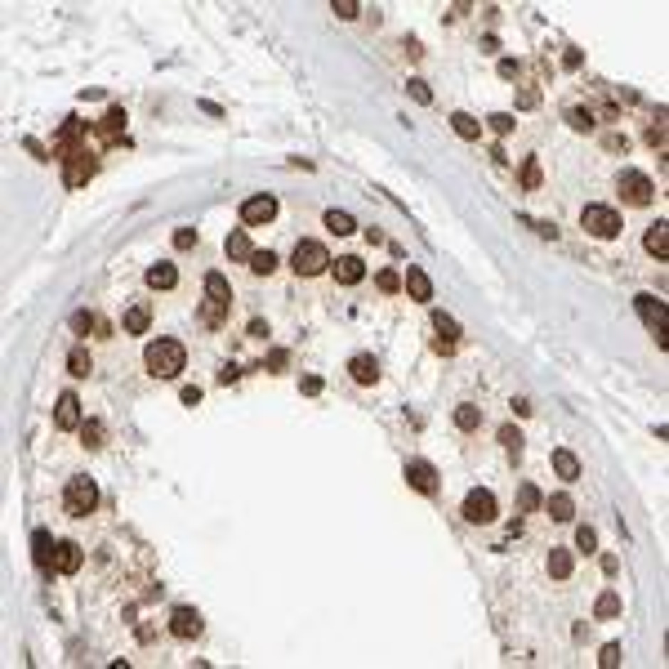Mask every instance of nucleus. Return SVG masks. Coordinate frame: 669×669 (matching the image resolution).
<instances>
[{
  "mask_svg": "<svg viewBox=\"0 0 669 669\" xmlns=\"http://www.w3.org/2000/svg\"><path fill=\"white\" fill-rule=\"evenodd\" d=\"M535 103H540V90H531V85H527L522 94H517V107H535Z\"/></svg>",
  "mask_w": 669,
  "mask_h": 669,
  "instance_id": "nucleus-47",
  "label": "nucleus"
},
{
  "mask_svg": "<svg viewBox=\"0 0 669 669\" xmlns=\"http://www.w3.org/2000/svg\"><path fill=\"white\" fill-rule=\"evenodd\" d=\"M517 509H522V513H531V509H540V491H535L531 482H527L522 491H517Z\"/></svg>",
  "mask_w": 669,
  "mask_h": 669,
  "instance_id": "nucleus-41",
  "label": "nucleus"
},
{
  "mask_svg": "<svg viewBox=\"0 0 669 669\" xmlns=\"http://www.w3.org/2000/svg\"><path fill=\"white\" fill-rule=\"evenodd\" d=\"M277 219V196H250V201H241V223H250V228H259V223H273Z\"/></svg>",
  "mask_w": 669,
  "mask_h": 669,
  "instance_id": "nucleus-8",
  "label": "nucleus"
},
{
  "mask_svg": "<svg viewBox=\"0 0 669 669\" xmlns=\"http://www.w3.org/2000/svg\"><path fill=\"white\" fill-rule=\"evenodd\" d=\"M206 299L219 308H232V286H228L223 273H206Z\"/></svg>",
  "mask_w": 669,
  "mask_h": 669,
  "instance_id": "nucleus-18",
  "label": "nucleus"
},
{
  "mask_svg": "<svg viewBox=\"0 0 669 669\" xmlns=\"http://www.w3.org/2000/svg\"><path fill=\"white\" fill-rule=\"evenodd\" d=\"M201 322L219 326V322H228V308H219V304H210V299H206V304H201Z\"/></svg>",
  "mask_w": 669,
  "mask_h": 669,
  "instance_id": "nucleus-39",
  "label": "nucleus"
},
{
  "mask_svg": "<svg viewBox=\"0 0 669 669\" xmlns=\"http://www.w3.org/2000/svg\"><path fill=\"white\" fill-rule=\"evenodd\" d=\"M401 286H406V295H411V299H420V304H428V299H433V281H428V273H424V268H415V263L406 268Z\"/></svg>",
  "mask_w": 669,
  "mask_h": 669,
  "instance_id": "nucleus-14",
  "label": "nucleus"
},
{
  "mask_svg": "<svg viewBox=\"0 0 669 669\" xmlns=\"http://www.w3.org/2000/svg\"><path fill=\"white\" fill-rule=\"evenodd\" d=\"M85 157H90V152H76V161L67 165V188H80V183L94 174V161H85Z\"/></svg>",
  "mask_w": 669,
  "mask_h": 669,
  "instance_id": "nucleus-24",
  "label": "nucleus"
},
{
  "mask_svg": "<svg viewBox=\"0 0 669 669\" xmlns=\"http://www.w3.org/2000/svg\"><path fill=\"white\" fill-rule=\"evenodd\" d=\"M90 326H94V317H90V312H72V330H80V334H85Z\"/></svg>",
  "mask_w": 669,
  "mask_h": 669,
  "instance_id": "nucleus-49",
  "label": "nucleus"
},
{
  "mask_svg": "<svg viewBox=\"0 0 669 669\" xmlns=\"http://www.w3.org/2000/svg\"><path fill=\"white\" fill-rule=\"evenodd\" d=\"M143 362H147V371H152L157 379H174L183 371V362H188V348H183L179 339H152L143 348Z\"/></svg>",
  "mask_w": 669,
  "mask_h": 669,
  "instance_id": "nucleus-1",
  "label": "nucleus"
},
{
  "mask_svg": "<svg viewBox=\"0 0 669 669\" xmlns=\"http://www.w3.org/2000/svg\"><path fill=\"white\" fill-rule=\"evenodd\" d=\"M94 505H98V487H94V478H72V482H67V491H63V509L72 513V517L94 513Z\"/></svg>",
  "mask_w": 669,
  "mask_h": 669,
  "instance_id": "nucleus-4",
  "label": "nucleus"
},
{
  "mask_svg": "<svg viewBox=\"0 0 669 669\" xmlns=\"http://www.w3.org/2000/svg\"><path fill=\"white\" fill-rule=\"evenodd\" d=\"M580 223L589 237H602V241H611V237H621V210H611V206H584L580 210Z\"/></svg>",
  "mask_w": 669,
  "mask_h": 669,
  "instance_id": "nucleus-2",
  "label": "nucleus"
},
{
  "mask_svg": "<svg viewBox=\"0 0 669 669\" xmlns=\"http://www.w3.org/2000/svg\"><path fill=\"white\" fill-rule=\"evenodd\" d=\"M54 424H58L63 433H72V428L85 424V420H80V397H76V393H63V397H58V406H54Z\"/></svg>",
  "mask_w": 669,
  "mask_h": 669,
  "instance_id": "nucleus-11",
  "label": "nucleus"
},
{
  "mask_svg": "<svg viewBox=\"0 0 669 669\" xmlns=\"http://www.w3.org/2000/svg\"><path fill=\"white\" fill-rule=\"evenodd\" d=\"M54 540H49V531H36L31 535V558H36V567H54Z\"/></svg>",
  "mask_w": 669,
  "mask_h": 669,
  "instance_id": "nucleus-21",
  "label": "nucleus"
},
{
  "mask_svg": "<svg viewBox=\"0 0 669 669\" xmlns=\"http://www.w3.org/2000/svg\"><path fill=\"white\" fill-rule=\"evenodd\" d=\"M326 228L334 232V237H348V232H357L353 214H344V210H326Z\"/></svg>",
  "mask_w": 669,
  "mask_h": 669,
  "instance_id": "nucleus-28",
  "label": "nucleus"
},
{
  "mask_svg": "<svg viewBox=\"0 0 669 669\" xmlns=\"http://www.w3.org/2000/svg\"><path fill=\"white\" fill-rule=\"evenodd\" d=\"M228 259H237V263H250V259H255V246H250L246 228H237V232L228 237Z\"/></svg>",
  "mask_w": 669,
  "mask_h": 669,
  "instance_id": "nucleus-22",
  "label": "nucleus"
},
{
  "mask_svg": "<svg viewBox=\"0 0 669 669\" xmlns=\"http://www.w3.org/2000/svg\"><path fill=\"white\" fill-rule=\"evenodd\" d=\"M580 63H584V58H580V49H567V54H562V67H567V72H576Z\"/></svg>",
  "mask_w": 669,
  "mask_h": 669,
  "instance_id": "nucleus-51",
  "label": "nucleus"
},
{
  "mask_svg": "<svg viewBox=\"0 0 669 669\" xmlns=\"http://www.w3.org/2000/svg\"><path fill=\"white\" fill-rule=\"evenodd\" d=\"M143 281H147V290H174L179 273H174V263H152V268L143 273Z\"/></svg>",
  "mask_w": 669,
  "mask_h": 669,
  "instance_id": "nucleus-17",
  "label": "nucleus"
},
{
  "mask_svg": "<svg viewBox=\"0 0 669 669\" xmlns=\"http://www.w3.org/2000/svg\"><path fill=\"white\" fill-rule=\"evenodd\" d=\"M196 401H201V389H196V384H188V389H183V406H196Z\"/></svg>",
  "mask_w": 669,
  "mask_h": 669,
  "instance_id": "nucleus-52",
  "label": "nucleus"
},
{
  "mask_svg": "<svg viewBox=\"0 0 669 669\" xmlns=\"http://www.w3.org/2000/svg\"><path fill=\"white\" fill-rule=\"evenodd\" d=\"M299 389H304L308 397H317V393H322V379H317V375H304V379H299Z\"/></svg>",
  "mask_w": 669,
  "mask_h": 669,
  "instance_id": "nucleus-48",
  "label": "nucleus"
},
{
  "mask_svg": "<svg viewBox=\"0 0 669 669\" xmlns=\"http://www.w3.org/2000/svg\"><path fill=\"white\" fill-rule=\"evenodd\" d=\"M348 371H353L357 384H375V379H379V362H375V357H366V353H357L353 362H348Z\"/></svg>",
  "mask_w": 669,
  "mask_h": 669,
  "instance_id": "nucleus-20",
  "label": "nucleus"
},
{
  "mask_svg": "<svg viewBox=\"0 0 669 669\" xmlns=\"http://www.w3.org/2000/svg\"><path fill=\"white\" fill-rule=\"evenodd\" d=\"M375 286H379L384 295H397V290H401V273H393V268H384V273L375 277Z\"/></svg>",
  "mask_w": 669,
  "mask_h": 669,
  "instance_id": "nucleus-35",
  "label": "nucleus"
},
{
  "mask_svg": "<svg viewBox=\"0 0 669 669\" xmlns=\"http://www.w3.org/2000/svg\"><path fill=\"white\" fill-rule=\"evenodd\" d=\"M433 330H438L446 344H455V339H460V326H455V317H451V312H442V308L433 312Z\"/></svg>",
  "mask_w": 669,
  "mask_h": 669,
  "instance_id": "nucleus-29",
  "label": "nucleus"
},
{
  "mask_svg": "<svg viewBox=\"0 0 669 669\" xmlns=\"http://www.w3.org/2000/svg\"><path fill=\"white\" fill-rule=\"evenodd\" d=\"M406 482H411L420 495H433V491H438V468H433L428 460H411V464H406Z\"/></svg>",
  "mask_w": 669,
  "mask_h": 669,
  "instance_id": "nucleus-10",
  "label": "nucleus"
},
{
  "mask_svg": "<svg viewBox=\"0 0 669 669\" xmlns=\"http://www.w3.org/2000/svg\"><path fill=\"white\" fill-rule=\"evenodd\" d=\"M237 375H241V366H232V362H228L223 371H219V384H223V389H228V384H237Z\"/></svg>",
  "mask_w": 669,
  "mask_h": 669,
  "instance_id": "nucleus-50",
  "label": "nucleus"
},
{
  "mask_svg": "<svg viewBox=\"0 0 669 669\" xmlns=\"http://www.w3.org/2000/svg\"><path fill=\"white\" fill-rule=\"evenodd\" d=\"M522 183H527V188H540V161H527V170H522Z\"/></svg>",
  "mask_w": 669,
  "mask_h": 669,
  "instance_id": "nucleus-44",
  "label": "nucleus"
},
{
  "mask_svg": "<svg viewBox=\"0 0 669 669\" xmlns=\"http://www.w3.org/2000/svg\"><path fill=\"white\" fill-rule=\"evenodd\" d=\"M594 616H598V621H611V616H621V594L607 589V594L594 602Z\"/></svg>",
  "mask_w": 669,
  "mask_h": 669,
  "instance_id": "nucleus-27",
  "label": "nucleus"
},
{
  "mask_svg": "<svg viewBox=\"0 0 669 669\" xmlns=\"http://www.w3.org/2000/svg\"><path fill=\"white\" fill-rule=\"evenodd\" d=\"M80 544L76 540H58V549H54V571L58 576H72V571H80Z\"/></svg>",
  "mask_w": 669,
  "mask_h": 669,
  "instance_id": "nucleus-12",
  "label": "nucleus"
},
{
  "mask_svg": "<svg viewBox=\"0 0 669 669\" xmlns=\"http://www.w3.org/2000/svg\"><path fill=\"white\" fill-rule=\"evenodd\" d=\"M616 192H621L625 206H651V196H656V183H651L643 170H621V179H616Z\"/></svg>",
  "mask_w": 669,
  "mask_h": 669,
  "instance_id": "nucleus-5",
  "label": "nucleus"
},
{
  "mask_svg": "<svg viewBox=\"0 0 669 669\" xmlns=\"http://www.w3.org/2000/svg\"><path fill=\"white\" fill-rule=\"evenodd\" d=\"M500 76L513 80V76H517V63H513V58H500Z\"/></svg>",
  "mask_w": 669,
  "mask_h": 669,
  "instance_id": "nucleus-53",
  "label": "nucleus"
},
{
  "mask_svg": "<svg viewBox=\"0 0 669 669\" xmlns=\"http://www.w3.org/2000/svg\"><path fill=\"white\" fill-rule=\"evenodd\" d=\"M567 121H571V130H594L598 125L589 107H571V112H567Z\"/></svg>",
  "mask_w": 669,
  "mask_h": 669,
  "instance_id": "nucleus-37",
  "label": "nucleus"
},
{
  "mask_svg": "<svg viewBox=\"0 0 669 669\" xmlns=\"http://www.w3.org/2000/svg\"><path fill=\"white\" fill-rule=\"evenodd\" d=\"M464 517H468V522H478V527L495 522V495L482 491V487H473V491L464 495Z\"/></svg>",
  "mask_w": 669,
  "mask_h": 669,
  "instance_id": "nucleus-7",
  "label": "nucleus"
},
{
  "mask_svg": "<svg viewBox=\"0 0 669 669\" xmlns=\"http://www.w3.org/2000/svg\"><path fill=\"white\" fill-rule=\"evenodd\" d=\"M500 442H505V446H509V455H513V460H517V455H522V433H517L513 424H505V428H500Z\"/></svg>",
  "mask_w": 669,
  "mask_h": 669,
  "instance_id": "nucleus-33",
  "label": "nucleus"
},
{
  "mask_svg": "<svg viewBox=\"0 0 669 669\" xmlns=\"http://www.w3.org/2000/svg\"><path fill=\"white\" fill-rule=\"evenodd\" d=\"M273 268H277V255H273V250H255V259H250V273H255V277H268Z\"/></svg>",
  "mask_w": 669,
  "mask_h": 669,
  "instance_id": "nucleus-31",
  "label": "nucleus"
},
{
  "mask_svg": "<svg viewBox=\"0 0 669 669\" xmlns=\"http://www.w3.org/2000/svg\"><path fill=\"white\" fill-rule=\"evenodd\" d=\"M633 308H638V317L647 322V330L656 334V344L665 348V304L656 295H633Z\"/></svg>",
  "mask_w": 669,
  "mask_h": 669,
  "instance_id": "nucleus-6",
  "label": "nucleus"
},
{
  "mask_svg": "<svg viewBox=\"0 0 669 669\" xmlns=\"http://www.w3.org/2000/svg\"><path fill=\"white\" fill-rule=\"evenodd\" d=\"M174 246H179V250H192V246H196V232H192V228H179V232H174Z\"/></svg>",
  "mask_w": 669,
  "mask_h": 669,
  "instance_id": "nucleus-45",
  "label": "nucleus"
},
{
  "mask_svg": "<svg viewBox=\"0 0 669 669\" xmlns=\"http://www.w3.org/2000/svg\"><path fill=\"white\" fill-rule=\"evenodd\" d=\"M643 246H647V255H656V259H669V223H665V219H656V223L647 228Z\"/></svg>",
  "mask_w": 669,
  "mask_h": 669,
  "instance_id": "nucleus-16",
  "label": "nucleus"
},
{
  "mask_svg": "<svg viewBox=\"0 0 669 669\" xmlns=\"http://www.w3.org/2000/svg\"><path fill=\"white\" fill-rule=\"evenodd\" d=\"M549 517H554V522H571L576 517V500L571 495H549Z\"/></svg>",
  "mask_w": 669,
  "mask_h": 669,
  "instance_id": "nucleus-26",
  "label": "nucleus"
},
{
  "mask_svg": "<svg viewBox=\"0 0 669 669\" xmlns=\"http://www.w3.org/2000/svg\"><path fill=\"white\" fill-rule=\"evenodd\" d=\"M571 571H576L571 549H549V576H554V580H567Z\"/></svg>",
  "mask_w": 669,
  "mask_h": 669,
  "instance_id": "nucleus-19",
  "label": "nucleus"
},
{
  "mask_svg": "<svg viewBox=\"0 0 669 669\" xmlns=\"http://www.w3.org/2000/svg\"><path fill=\"white\" fill-rule=\"evenodd\" d=\"M330 268H334V281H339V286H357V281L366 277V263L357 255H339Z\"/></svg>",
  "mask_w": 669,
  "mask_h": 669,
  "instance_id": "nucleus-13",
  "label": "nucleus"
},
{
  "mask_svg": "<svg viewBox=\"0 0 669 669\" xmlns=\"http://www.w3.org/2000/svg\"><path fill=\"white\" fill-rule=\"evenodd\" d=\"M80 438H85V446H90V451H98V446H103V424H98V420L80 424Z\"/></svg>",
  "mask_w": 669,
  "mask_h": 669,
  "instance_id": "nucleus-38",
  "label": "nucleus"
},
{
  "mask_svg": "<svg viewBox=\"0 0 669 669\" xmlns=\"http://www.w3.org/2000/svg\"><path fill=\"white\" fill-rule=\"evenodd\" d=\"M121 326H125V334H143L147 326H152V304H130L125 308V317H121Z\"/></svg>",
  "mask_w": 669,
  "mask_h": 669,
  "instance_id": "nucleus-15",
  "label": "nucleus"
},
{
  "mask_svg": "<svg viewBox=\"0 0 669 669\" xmlns=\"http://www.w3.org/2000/svg\"><path fill=\"white\" fill-rule=\"evenodd\" d=\"M554 473H558L562 482H576V478H580V460L571 455V451H554Z\"/></svg>",
  "mask_w": 669,
  "mask_h": 669,
  "instance_id": "nucleus-23",
  "label": "nucleus"
},
{
  "mask_svg": "<svg viewBox=\"0 0 669 669\" xmlns=\"http://www.w3.org/2000/svg\"><path fill=\"white\" fill-rule=\"evenodd\" d=\"M268 366H273V371H286V366H290V353H286V348H277V353L268 357Z\"/></svg>",
  "mask_w": 669,
  "mask_h": 669,
  "instance_id": "nucleus-46",
  "label": "nucleus"
},
{
  "mask_svg": "<svg viewBox=\"0 0 669 669\" xmlns=\"http://www.w3.org/2000/svg\"><path fill=\"white\" fill-rule=\"evenodd\" d=\"M406 94L415 98V103H433V90H428V80H420V76H411V80H406Z\"/></svg>",
  "mask_w": 669,
  "mask_h": 669,
  "instance_id": "nucleus-34",
  "label": "nucleus"
},
{
  "mask_svg": "<svg viewBox=\"0 0 669 669\" xmlns=\"http://www.w3.org/2000/svg\"><path fill=\"white\" fill-rule=\"evenodd\" d=\"M487 121H491V130H495V134H509V130H513V116H509V112H491Z\"/></svg>",
  "mask_w": 669,
  "mask_h": 669,
  "instance_id": "nucleus-43",
  "label": "nucleus"
},
{
  "mask_svg": "<svg viewBox=\"0 0 669 669\" xmlns=\"http://www.w3.org/2000/svg\"><path fill=\"white\" fill-rule=\"evenodd\" d=\"M330 14H339V19H357L362 5H357V0H330Z\"/></svg>",
  "mask_w": 669,
  "mask_h": 669,
  "instance_id": "nucleus-42",
  "label": "nucleus"
},
{
  "mask_svg": "<svg viewBox=\"0 0 669 669\" xmlns=\"http://www.w3.org/2000/svg\"><path fill=\"white\" fill-rule=\"evenodd\" d=\"M290 268H295V277H322L326 268H330L326 246L322 241H299L295 255H290Z\"/></svg>",
  "mask_w": 669,
  "mask_h": 669,
  "instance_id": "nucleus-3",
  "label": "nucleus"
},
{
  "mask_svg": "<svg viewBox=\"0 0 669 669\" xmlns=\"http://www.w3.org/2000/svg\"><path fill=\"white\" fill-rule=\"evenodd\" d=\"M451 130H455L460 139H468V143H473L478 134H482V121H478V116H468V112H455V116H451Z\"/></svg>",
  "mask_w": 669,
  "mask_h": 669,
  "instance_id": "nucleus-25",
  "label": "nucleus"
},
{
  "mask_svg": "<svg viewBox=\"0 0 669 669\" xmlns=\"http://www.w3.org/2000/svg\"><path fill=\"white\" fill-rule=\"evenodd\" d=\"M170 633H174V638H183V643L196 638V633H201V611H196V607H174V611H170Z\"/></svg>",
  "mask_w": 669,
  "mask_h": 669,
  "instance_id": "nucleus-9",
  "label": "nucleus"
},
{
  "mask_svg": "<svg viewBox=\"0 0 669 669\" xmlns=\"http://www.w3.org/2000/svg\"><path fill=\"white\" fill-rule=\"evenodd\" d=\"M455 424H460L464 433H473V428L482 424V411H478V406H455Z\"/></svg>",
  "mask_w": 669,
  "mask_h": 669,
  "instance_id": "nucleus-32",
  "label": "nucleus"
},
{
  "mask_svg": "<svg viewBox=\"0 0 669 669\" xmlns=\"http://www.w3.org/2000/svg\"><path fill=\"white\" fill-rule=\"evenodd\" d=\"M621 660H625V651H621V643H607V647H602V656H598V665H602V669H616V665H621Z\"/></svg>",
  "mask_w": 669,
  "mask_h": 669,
  "instance_id": "nucleus-40",
  "label": "nucleus"
},
{
  "mask_svg": "<svg viewBox=\"0 0 669 669\" xmlns=\"http://www.w3.org/2000/svg\"><path fill=\"white\" fill-rule=\"evenodd\" d=\"M576 549H580V554H594V549H598V531L594 527H576Z\"/></svg>",
  "mask_w": 669,
  "mask_h": 669,
  "instance_id": "nucleus-36",
  "label": "nucleus"
},
{
  "mask_svg": "<svg viewBox=\"0 0 669 669\" xmlns=\"http://www.w3.org/2000/svg\"><path fill=\"white\" fill-rule=\"evenodd\" d=\"M67 371H72L76 379H85V375L94 371V362H90V353H85V348H72V357H67Z\"/></svg>",
  "mask_w": 669,
  "mask_h": 669,
  "instance_id": "nucleus-30",
  "label": "nucleus"
}]
</instances>
